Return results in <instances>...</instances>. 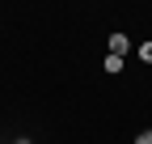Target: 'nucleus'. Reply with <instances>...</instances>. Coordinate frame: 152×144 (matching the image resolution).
<instances>
[{"label": "nucleus", "instance_id": "obj_1", "mask_svg": "<svg viewBox=\"0 0 152 144\" xmlns=\"http://www.w3.org/2000/svg\"><path fill=\"white\" fill-rule=\"evenodd\" d=\"M110 51H106V55H118V60H127V51H131V38H127V34H110V43H106Z\"/></svg>", "mask_w": 152, "mask_h": 144}, {"label": "nucleus", "instance_id": "obj_4", "mask_svg": "<svg viewBox=\"0 0 152 144\" xmlns=\"http://www.w3.org/2000/svg\"><path fill=\"white\" fill-rule=\"evenodd\" d=\"M135 144H152V127H148V132H140V136H135Z\"/></svg>", "mask_w": 152, "mask_h": 144}, {"label": "nucleus", "instance_id": "obj_3", "mask_svg": "<svg viewBox=\"0 0 152 144\" xmlns=\"http://www.w3.org/2000/svg\"><path fill=\"white\" fill-rule=\"evenodd\" d=\"M140 60H144V64H152V38H148V43L140 47Z\"/></svg>", "mask_w": 152, "mask_h": 144}, {"label": "nucleus", "instance_id": "obj_2", "mask_svg": "<svg viewBox=\"0 0 152 144\" xmlns=\"http://www.w3.org/2000/svg\"><path fill=\"white\" fill-rule=\"evenodd\" d=\"M123 64H127V60H118V55H106V72H110V76H118V72H123Z\"/></svg>", "mask_w": 152, "mask_h": 144}, {"label": "nucleus", "instance_id": "obj_5", "mask_svg": "<svg viewBox=\"0 0 152 144\" xmlns=\"http://www.w3.org/2000/svg\"><path fill=\"white\" fill-rule=\"evenodd\" d=\"M17 144H30V140H26V136H21V140H17Z\"/></svg>", "mask_w": 152, "mask_h": 144}]
</instances>
